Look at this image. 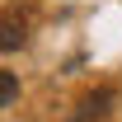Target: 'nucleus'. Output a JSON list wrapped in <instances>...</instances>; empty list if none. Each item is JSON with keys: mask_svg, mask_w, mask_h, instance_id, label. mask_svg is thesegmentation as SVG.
I'll list each match as a JSON object with an SVG mask.
<instances>
[{"mask_svg": "<svg viewBox=\"0 0 122 122\" xmlns=\"http://www.w3.org/2000/svg\"><path fill=\"white\" fill-rule=\"evenodd\" d=\"M33 33V14L24 5H5L0 10V52H19Z\"/></svg>", "mask_w": 122, "mask_h": 122, "instance_id": "nucleus-1", "label": "nucleus"}, {"mask_svg": "<svg viewBox=\"0 0 122 122\" xmlns=\"http://www.w3.org/2000/svg\"><path fill=\"white\" fill-rule=\"evenodd\" d=\"M113 103H117V94L108 89V85H99V89L80 94V103H75V113H71V122H103L108 113H113Z\"/></svg>", "mask_w": 122, "mask_h": 122, "instance_id": "nucleus-2", "label": "nucleus"}, {"mask_svg": "<svg viewBox=\"0 0 122 122\" xmlns=\"http://www.w3.org/2000/svg\"><path fill=\"white\" fill-rule=\"evenodd\" d=\"M14 99H19V75L14 71H0V108L14 103Z\"/></svg>", "mask_w": 122, "mask_h": 122, "instance_id": "nucleus-3", "label": "nucleus"}]
</instances>
